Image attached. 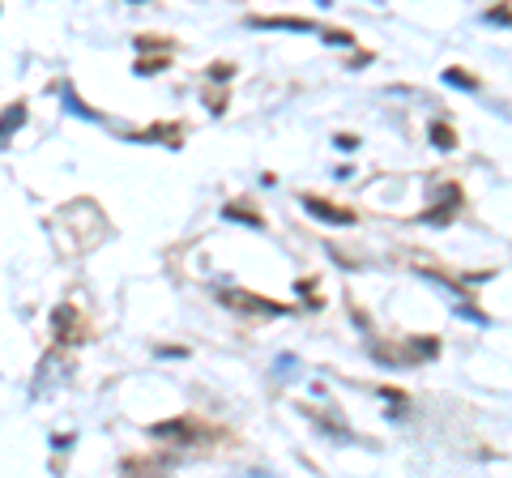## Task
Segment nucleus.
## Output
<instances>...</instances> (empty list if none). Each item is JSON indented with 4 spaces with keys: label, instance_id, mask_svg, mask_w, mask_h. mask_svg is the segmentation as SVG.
<instances>
[{
    "label": "nucleus",
    "instance_id": "nucleus-11",
    "mask_svg": "<svg viewBox=\"0 0 512 478\" xmlns=\"http://www.w3.org/2000/svg\"><path fill=\"white\" fill-rule=\"evenodd\" d=\"M325 39H329V43H355V39L346 35V30H325Z\"/></svg>",
    "mask_w": 512,
    "mask_h": 478
},
{
    "label": "nucleus",
    "instance_id": "nucleus-12",
    "mask_svg": "<svg viewBox=\"0 0 512 478\" xmlns=\"http://www.w3.org/2000/svg\"><path fill=\"white\" fill-rule=\"evenodd\" d=\"M210 77H214V82H227V77H231V65H214Z\"/></svg>",
    "mask_w": 512,
    "mask_h": 478
},
{
    "label": "nucleus",
    "instance_id": "nucleus-14",
    "mask_svg": "<svg viewBox=\"0 0 512 478\" xmlns=\"http://www.w3.org/2000/svg\"><path fill=\"white\" fill-rule=\"evenodd\" d=\"M487 18H491V22H512V9H491Z\"/></svg>",
    "mask_w": 512,
    "mask_h": 478
},
{
    "label": "nucleus",
    "instance_id": "nucleus-6",
    "mask_svg": "<svg viewBox=\"0 0 512 478\" xmlns=\"http://www.w3.org/2000/svg\"><path fill=\"white\" fill-rule=\"evenodd\" d=\"M22 120H26V103H13V107L5 111V120H0V146H5V137H9L13 129H22Z\"/></svg>",
    "mask_w": 512,
    "mask_h": 478
},
{
    "label": "nucleus",
    "instance_id": "nucleus-1",
    "mask_svg": "<svg viewBox=\"0 0 512 478\" xmlns=\"http://www.w3.org/2000/svg\"><path fill=\"white\" fill-rule=\"evenodd\" d=\"M218 299H222V304H227V308L244 312V316H252V312H265V316H282V312H291L286 304H278V299L248 295V291H235V286H227V291H222V286H218Z\"/></svg>",
    "mask_w": 512,
    "mask_h": 478
},
{
    "label": "nucleus",
    "instance_id": "nucleus-10",
    "mask_svg": "<svg viewBox=\"0 0 512 478\" xmlns=\"http://www.w3.org/2000/svg\"><path fill=\"white\" fill-rule=\"evenodd\" d=\"M338 150H359V137H350V133H338Z\"/></svg>",
    "mask_w": 512,
    "mask_h": 478
},
{
    "label": "nucleus",
    "instance_id": "nucleus-13",
    "mask_svg": "<svg viewBox=\"0 0 512 478\" xmlns=\"http://www.w3.org/2000/svg\"><path fill=\"white\" fill-rule=\"evenodd\" d=\"M163 65H167V60H154V65H150V60H141V65H137V73H158Z\"/></svg>",
    "mask_w": 512,
    "mask_h": 478
},
{
    "label": "nucleus",
    "instance_id": "nucleus-8",
    "mask_svg": "<svg viewBox=\"0 0 512 478\" xmlns=\"http://www.w3.org/2000/svg\"><path fill=\"white\" fill-rule=\"evenodd\" d=\"M444 82H448V86H466V90H478V77H470L466 69H457V65H453V69H444Z\"/></svg>",
    "mask_w": 512,
    "mask_h": 478
},
{
    "label": "nucleus",
    "instance_id": "nucleus-2",
    "mask_svg": "<svg viewBox=\"0 0 512 478\" xmlns=\"http://www.w3.org/2000/svg\"><path fill=\"white\" fill-rule=\"evenodd\" d=\"M303 210H308L312 218L338 222V227H350V222H355V210H342V205H333L325 197H312V193H303Z\"/></svg>",
    "mask_w": 512,
    "mask_h": 478
},
{
    "label": "nucleus",
    "instance_id": "nucleus-9",
    "mask_svg": "<svg viewBox=\"0 0 512 478\" xmlns=\"http://www.w3.org/2000/svg\"><path fill=\"white\" fill-rule=\"evenodd\" d=\"M431 141H436L440 150H453L457 146V133L448 129V124H431Z\"/></svg>",
    "mask_w": 512,
    "mask_h": 478
},
{
    "label": "nucleus",
    "instance_id": "nucleus-3",
    "mask_svg": "<svg viewBox=\"0 0 512 478\" xmlns=\"http://www.w3.org/2000/svg\"><path fill=\"white\" fill-rule=\"evenodd\" d=\"M150 436H154V440H180V444H188L192 436H197V423H192L188 414H184V419H171V423H154Z\"/></svg>",
    "mask_w": 512,
    "mask_h": 478
},
{
    "label": "nucleus",
    "instance_id": "nucleus-4",
    "mask_svg": "<svg viewBox=\"0 0 512 478\" xmlns=\"http://www.w3.org/2000/svg\"><path fill=\"white\" fill-rule=\"evenodd\" d=\"M52 321H56V338H60V342H73V325H77V312H73L69 304H64V308H56V312H52Z\"/></svg>",
    "mask_w": 512,
    "mask_h": 478
},
{
    "label": "nucleus",
    "instance_id": "nucleus-7",
    "mask_svg": "<svg viewBox=\"0 0 512 478\" xmlns=\"http://www.w3.org/2000/svg\"><path fill=\"white\" fill-rule=\"evenodd\" d=\"M222 218L248 222V227H256V231H261V227H265V218H261V214H256V210H248V205H227V210H222Z\"/></svg>",
    "mask_w": 512,
    "mask_h": 478
},
{
    "label": "nucleus",
    "instance_id": "nucleus-5",
    "mask_svg": "<svg viewBox=\"0 0 512 478\" xmlns=\"http://www.w3.org/2000/svg\"><path fill=\"white\" fill-rule=\"evenodd\" d=\"M252 26H278V30H312V18H248Z\"/></svg>",
    "mask_w": 512,
    "mask_h": 478
}]
</instances>
